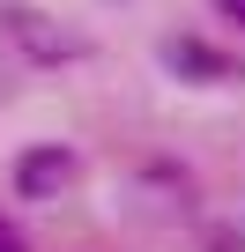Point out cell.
I'll list each match as a JSON object with an SVG mask.
<instances>
[{
    "label": "cell",
    "mask_w": 245,
    "mask_h": 252,
    "mask_svg": "<svg viewBox=\"0 0 245 252\" xmlns=\"http://www.w3.org/2000/svg\"><path fill=\"white\" fill-rule=\"evenodd\" d=\"M0 252H30V245H23V230H15L8 215H0Z\"/></svg>",
    "instance_id": "cell-4"
},
{
    "label": "cell",
    "mask_w": 245,
    "mask_h": 252,
    "mask_svg": "<svg viewBox=\"0 0 245 252\" xmlns=\"http://www.w3.org/2000/svg\"><path fill=\"white\" fill-rule=\"evenodd\" d=\"M164 67L178 82H193V89H215V82H238L245 74V60H230V52H215L201 37H164Z\"/></svg>",
    "instance_id": "cell-3"
},
{
    "label": "cell",
    "mask_w": 245,
    "mask_h": 252,
    "mask_svg": "<svg viewBox=\"0 0 245 252\" xmlns=\"http://www.w3.org/2000/svg\"><path fill=\"white\" fill-rule=\"evenodd\" d=\"M215 15H230V23H245V0H215Z\"/></svg>",
    "instance_id": "cell-5"
},
{
    "label": "cell",
    "mask_w": 245,
    "mask_h": 252,
    "mask_svg": "<svg viewBox=\"0 0 245 252\" xmlns=\"http://www.w3.org/2000/svg\"><path fill=\"white\" fill-rule=\"evenodd\" d=\"M0 30H8V45H23L37 67H60V60H82V52H89V37L60 30V23L37 15V8H8V15H0Z\"/></svg>",
    "instance_id": "cell-1"
},
{
    "label": "cell",
    "mask_w": 245,
    "mask_h": 252,
    "mask_svg": "<svg viewBox=\"0 0 245 252\" xmlns=\"http://www.w3.org/2000/svg\"><path fill=\"white\" fill-rule=\"evenodd\" d=\"M74 178H82V163L60 141H37V149L15 156V193L23 200H60V193H74Z\"/></svg>",
    "instance_id": "cell-2"
}]
</instances>
